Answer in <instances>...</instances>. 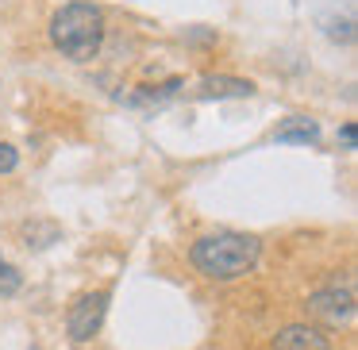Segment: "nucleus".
Returning a JSON list of instances; mask_svg holds the SVG:
<instances>
[{
	"label": "nucleus",
	"instance_id": "5",
	"mask_svg": "<svg viewBox=\"0 0 358 350\" xmlns=\"http://www.w3.org/2000/svg\"><path fill=\"white\" fill-rule=\"evenodd\" d=\"M235 96H255V81L212 73V78H201V85H196V101H235Z\"/></svg>",
	"mask_w": 358,
	"mask_h": 350
},
{
	"label": "nucleus",
	"instance_id": "4",
	"mask_svg": "<svg viewBox=\"0 0 358 350\" xmlns=\"http://www.w3.org/2000/svg\"><path fill=\"white\" fill-rule=\"evenodd\" d=\"M308 312L327 323H350L355 319V293L350 289H320L308 296Z\"/></svg>",
	"mask_w": 358,
	"mask_h": 350
},
{
	"label": "nucleus",
	"instance_id": "9",
	"mask_svg": "<svg viewBox=\"0 0 358 350\" xmlns=\"http://www.w3.org/2000/svg\"><path fill=\"white\" fill-rule=\"evenodd\" d=\"M20 289H24V273L16 265H8L4 254H0V296H16Z\"/></svg>",
	"mask_w": 358,
	"mask_h": 350
},
{
	"label": "nucleus",
	"instance_id": "8",
	"mask_svg": "<svg viewBox=\"0 0 358 350\" xmlns=\"http://www.w3.org/2000/svg\"><path fill=\"white\" fill-rule=\"evenodd\" d=\"M24 239H27V247L47 250L50 242H58V227L55 224H43V219H31V224H24Z\"/></svg>",
	"mask_w": 358,
	"mask_h": 350
},
{
	"label": "nucleus",
	"instance_id": "7",
	"mask_svg": "<svg viewBox=\"0 0 358 350\" xmlns=\"http://www.w3.org/2000/svg\"><path fill=\"white\" fill-rule=\"evenodd\" d=\"M273 143H296V147H316L320 143V124L308 116H289L278 124Z\"/></svg>",
	"mask_w": 358,
	"mask_h": 350
},
{
	"label": "nucleus",
	"instance_id": "2",
	"mask_svg": "<svg viewBox=\"0 0 358 350\" xmlns=\"http://www.w3.org/2000/svg\"><path fill=\"white\" fill-rule=\"evenodd\" d=\"M258 254H262V242H258L255 235H243V231L204 235V239H196L193 250H189L193 265L208 281H235V277H243L247 270H255Z\"/></svg>",
	"mask_w": 358,
	"mask_h": 350
},
{
	"label": "nucleus",
	"instance_id": "12",
	"mask_svg": "<svg viewBox=\"0 0 358 350\" xmlns=\"http://www.w3.org/2000/svg\"><path fill=\"white\" fill-rule=\"evenodd\" d=\"M31 350H39V347H31Z\"/></svg>",
	"mask_w": 358,
	"mask_h": 350
},
{
	"label": "nucleus",
	"instance_id": "1",
	"mask_svg": "<svg viewBox=\"0 0 358 350\" xmlns=\"http://www.w3.org/2000/svg\"><path fill=\"white\" fill-rule=\"evenodd\" d=\"M50 43L70 62H93L104 47V12L93 0H70L50 16Z\"/></svg>",
	"mask_w": 358,
	"mask_h": 350
},
{
	"label": "nucleus",
	"instance_id": "3",
	"mask_svg": "<svg viewBox=\"0 0 358 350\" xmlns=\"http://www.w3.org/2000/svg\"><path fill=\"white\" fill-rule=\"evenodd\" d=\"M108 300L112 296L104 293V289L78 296V300L70 304V312H66V335H70L73 342H89L96 331H101L104 316H108Z\"/></svg>",
	"mask_w": 358,
	"mask_h": 350
},
{
	"label": "nucleus",
	"instance_id": "6",
	"mask_svg": "<svg viewBox=\"0 0 358 350\" xmlns=\"http://www.w3.org/2000/svg\"><path fill=\"white\" fill-rule=\"evenodd\" d=\"M273 350H331V339H327L320 327L289 323L273 335Z\"/></svg>",
	"mask_w": 358,
	"mask_h": 350
},
{
	"label": "nucleus",
	"instance_id": "11",
	"mask_svg": "<svg viewBox=\"0 0 358 350\" xmlns=\"http://www.w3.org/2000/svg\"><path fill=\"white\" fill-rule=\"evenodd\" d=\"M339 143H343V150H358V127L355 124H343L339 127Z\"/></svg>",
	"mask_w": 358,
	"mask_h": 350
},
{
	"label": "nucleus",
	"instance_id": "10",
	"mask_svg": "<svg viewBox=\"0 0 358 350\" xmlns=\"http://www.w3.org/2000/svg\"><path fill=\"white\" fill-rule=\"evenodd\" d=\"M20 166V150L12 143H0V173H12Z\"/></svg>",
	"mask_w": 358,
	"mask_h": 350
}]
</instances>
